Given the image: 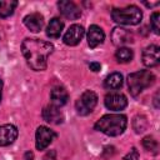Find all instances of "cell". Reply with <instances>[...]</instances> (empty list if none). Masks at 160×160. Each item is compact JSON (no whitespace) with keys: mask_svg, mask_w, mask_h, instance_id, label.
Masks as SVG:
<instances>
[{"mask_svg":"<svg viewBox=\"0 0 160 160\" xmlns=\"http://www.w3.org/2000/svg\"><path fill=\"white\" fill-rule=\"evenodd\" d=\"M58 6H59V10L60 12L66 18V19H70V20H76L81 16V10L80 8L72 2V1H68V0H61L58 2Z\"/></svg>","mask_w":160,"mask_h":160,"instance_id":"30bf717a","label":"cell"},{"mask_svg":"<svg viewBox=\"0 0 160 160\" xmlns=\"http://www.w3.org/2000/svg\"><path fill=\"white\" fill-rule=\"evenodd\" d=\"M42 119L46 122L58 125V124H61L64 121V115L59 110V108H56L54 105H48L42 110Z\"/></svg>","mask_w":160,"mask_h":160,"instance_id":"4fadbf2b","label":"cell"},{"mask_svg":"<svg viewBox=\"0 0 160 160\" xmlns=\"http://www.w3.org/2000/svg\"><path fill=\"white\" fill-rule=\"evenodd\" d=\"M24 24L30 31L39 32L44 26V18L39 12H31L24 18Z\"/></svg>","mask_w":160,"mask_h":160,"instance_id":"5bb4252c","label":"cell"},{"mask_svg":"<svg viewBox=\"0 0 160 160\" xmlns=\"http://www.w3.org/2000/svg\"><path fill=\"white\" fill-rule=\"evenodd\" d=\"M104 104L106 106V109L111 110V111H120L124 110L128 105V99L124 94L118 92V91H112L106 94L105 99H104Z\"/></svg>","mask_w":160,"mask_h":160,"instance_id":"8992f818","label":"cell"},{"mask_svg":"<svg viewBox=\"0 0 160 160\" xmlns=\"http://www.w3.org/2000/svg\"><path fill=\"white\" fill-rule=\"evenodd\" d=\"M88 45L91 48V49H95L96 46H99L100 44L104 42V39H105V34H104V30L98 26V25H91L88 30Z\"/></svg>","mask_w":160,"mask_h":160,"instance_id":"7c38bea8","label":"cell"},{"mask_svg":"<svg viewBox=\"0 0 160 160\" xmlns=\"http://www.w3.org/2000/svg\"><path fill=\"white\" fill-rule=\"evenodd\" d=\"M89 68H90V70H92L94 72H98V71H100V69H101V65H100V62L92 61V62H90Z\"/></svg>","mask_w":160,"mask_h":160,"instance_id":"cb8c5ba5","label":"cell"},{"mask_svg":"<svg viewBox=\"0 0 160 160\" xmlns=\"http://www.w3.org/2000/svg\"><path fill=\"white\" fill-rule=\"evenodd\" d=\"M96 104H98V95L91 90H86L78 99L75 108H76V111L79 115L85 116V115H89L94 110Z\"/></svg>","mask_w":160,"mask_h":160,"instance_id":"5b68a950","label":"cell"},{"mask_svg":"<svg viewBox=\"0 0 160 160\" xmlns=\"http://www.w3.org/2000/svg\"><path fill=\"white\" fill-rule=\"evenodd\" d=\"M68 99H69L68 91L62 86H55L50 92V102L56 108L65 105L68 102Z\"/></svg>","mask_w":160,"mask_h":160,"instance_id":"9a60e30c","label":"cell"},{"mask_svg":"<svg viewBox=\"0 0 160 160\" xmlns=\"http://www.w3.org/2000/svg\"><path fill=\"white\" fill-rule=\"evenodd\" d=\"M84 34H85L84 28L81 25H79V24H74L64 34L62 41H64V44H66L69 46H75L81 41Z\"/></svg>","mask_w":160,"mask_h":160,"instance_id":"ba28073f","label":"cell"},{"mask_svg":"<svg viewBox=\"0 0 160 160\" xmlns=\"http://www.w3.org/2000/svg\"><path fill=\"white\" fill-rule=\"evenodd\" d=\"M132 56H134V52L129 48H119L115 52V58L119 62H129L131 61Z\"/></svg>","mask_w":160,"mask_h":160,"instance_id":"ffe728a7","label":"cell"},{"mask_svg":"<svg viewBox=\"0 0 160 160\" xmlns=\"http://www.w3.org/2000/svg\"><path fill=\"white\" fill-rule=\"evenodd\" d=\"M21 51L28 65L35 71H42L48 66V58L54 51V45L39 39L26 38L21 42Z\"/></svg>","mask_w":160,"mask_h":160,"instance_id":"6da1fadb","label":"cell"},{"mask_svg":"<svg viewBox=\"0 0 160 160\" xmlns=\"http://www.w3.org/2000/svg\"><path fill=\"white\" fill-rule=\"evenodd\" d=\"M24 160H34V154L31 151H26L24 155Z\"/></svg>","mask_w":160,"mask_h":160,"instance_id":"484cf974","label":"cell"},{"mask_svg":"<svg viewBox=\"0 0 160 160\" xmlns=\"http://www.w3.org/2000/svg\"><path fill=\"white\" fill-rule=\"evenodd\" d=\"M55 138H56V134L51 129H49L46 126H39L36 129V134H35V145H36V149L38 150L46 149Z\"/></svg>","mask_w":160,"mask_h":160,"instance_id":"52a82bcc","label":"cell"},{"mask_svg":"<svg viewBox=\"0 0 160 160\" xmlns=\"http://www.w3.org/2000/svg\"><path fill=\"white\" fill-rule=\"evenodd\" d=\"M128 119L122 114H106L101 116L94 125L95 130L104 132L108 136H118L125 131Z\"/></svg>","mask_w":160,"mask_h":160,"instance_id":"7a4b0ae2","label":"cell"},{"mask_svg":"<svg viewBox=\"0 0 160 160\" xmlns=\"http://www.w3.org/2000/svg\"><path fill=\"white\" fill-rule=\"evenodd\" d=\"M154 81H155V76L149 70H139V71L131 72L128 76L129 91L132 96H138L145 89L151 86L154 84Z\"/></svg>","mask_w":160,"mask_h":160,"instance_id":"3957f363","label":"cell"},{"mask_svg":"<svg viewBox=\"0 0 160 160\" xmlns=\"http://www.w3.org/2000/svg\"><path fill=\"white\" fill-rule=\"evenodd\" d=\"M111 39L115 45H124L132 41V34L126 29L116 28L111 32Z\"/></svg>","mask_w":160,"mask_h":160,"instance_id":"2e32d148","label":"cell"},{"mask_svg":"<svg viewBox=\"0 0 160 160\" xmlns=\"http://www.w3.org/2000/svg\"><path fill=\"white\" fill-rule=\"evenodd\" d=\"M2 86H4V82H2V79L0 78V101H1V94H2Z\"/></svg>","mask_w":160,"mask_h":160,"instance_id":"4316f807","label":"cell"},{"mask_svg":"<svg viewBox=\"0 0 160 160\" xmlns=\"http://www.w3.org/2000/svg\"><path fill=\"white\" fill-rule=\"evenodd\" d=\"M150 26L152 29V31L159 35L160 34V14L158 11H155L152 15H151V19H150Z\"/></svg>","mask_w":160,"mask_h":160,"instance_id":"7402d4cb","label":"cell"},{"mask_svg":"<svg viewBox=\"0 0 160 160\" xmlns=\"http://www.w3.org/2000/svg\"><path fill=\"white\" fill-rule=\"evenodd\" d=\"M18 138V129L12 124H5L0 126V146H8L12 144Z\"/></svg>","mask_w":160,"mask_h":160,"instance_id":"8fae6325","label":"cell"},{"mask_svg":"<svg viewBox=\"0 0 160 160\" xmlns=\"http://www.w3.org/2000/svg\"><path fill=\"white\" fill-rule=\"evenodd\" d=\"M55 158H56L55 150H50V151H48L46 155L44 156V160H55Z\"/></svg>","mask_w":160,"mask_h":160,"instance_id":"d4e9b609","label":"cell"},{"mask_svg":"<svg viewBox=\"0 0 160 160\" xmlns=\"http://www.w3.org/2000/svg\"><path fill=\"white\" fill-rule=\"evenodd\" d=\"M124 160H139V152L135 148H131V150L124 156Z\"/></svg>","mask_w":160,"mask_h":160,"instance_id":"603a6c76","label":"cell"},{"mask_svg":"<svg viewBox=\"0 0 160 160\" xmlns=\"http://www.w3.org/2000/svg\"><path fill=\"white\" fill-rule=\"evenodd\" d=\"M121 85H122V75L120 72H112L108 75L106 79L104 80V86L110 90L120 89Z\"/></svg>","mask_w":160,"mask_h":160,"instance_id":"ac0fdd59","label":"cell"},{"mask_svg":"<svg viewBox=\"0 0 160 160\" xmlns=\"http://www.w3.org/2000/svg\"><path fill=\"white\" fill-rule=\"evenodd\" d=\"M142 146H144L148 151L156 152V150H158V141H156L152 136H146V138H144V140H142Z\"/></svg>","mask_w":160,"mask_h":160,"instance_id":"44dd1931","label":"cell"},{"mask_svg":"<svg viewBox=\"0 0 160 160\" xmlns=\"http://www.w3.org/2000/svg\"><path fill=\"white\" fill-rule=\"evenodd\" d=\"M62 29H64V22L58 19V18H54L50 20L48 28H46V35L49 38H52V39H56L60 36V34L62 32Z\"/></svg>","mask_w":160,"mask_h":160,"instance_id":"e0dca14e","label":"cell"},{"mask_svg":"<svg viewBox=\"0 0 160 160\" xmlns=\"http://www.w3.org/2000/svg\"><path fill=\"white\" fill-rule=\"evenodd\" d=\"M160 62V48L158 45H149L142 51V64L148 68H154Z\"/></svg>","mask_w":160,"mask_h":160,"instance_id":"9c48e42d","label":"cell"},{"mask_svg":"<svg viewBox=\"0 0 160 160\" xmlns=\"http://www.w3.org/2000/svg\"><path fill=\"white\" fill-rule=\"evenodd\" d=\"M111 18L115 22L120 25H136L142 19L141 10L135 5H129L125 8H115L111 10Z\"/></svg>","mask_w":160,"mask_h":160,"instance_id":"277c9868","label":"cell"},{"mask_svg":"<svg viewBox=\"0 0 160 160\" xmlns=\"http://www.w3.org/2000/svg\"><path fill=\"white\" fill-rule=\"evenodd\" d=\"M18 1L15 0H0V18H9L14 14Z\"/></svg>","mask_w":160,"mask_h":160,"instance_id":"d6986e66","label":"cell"}]
</instances>
